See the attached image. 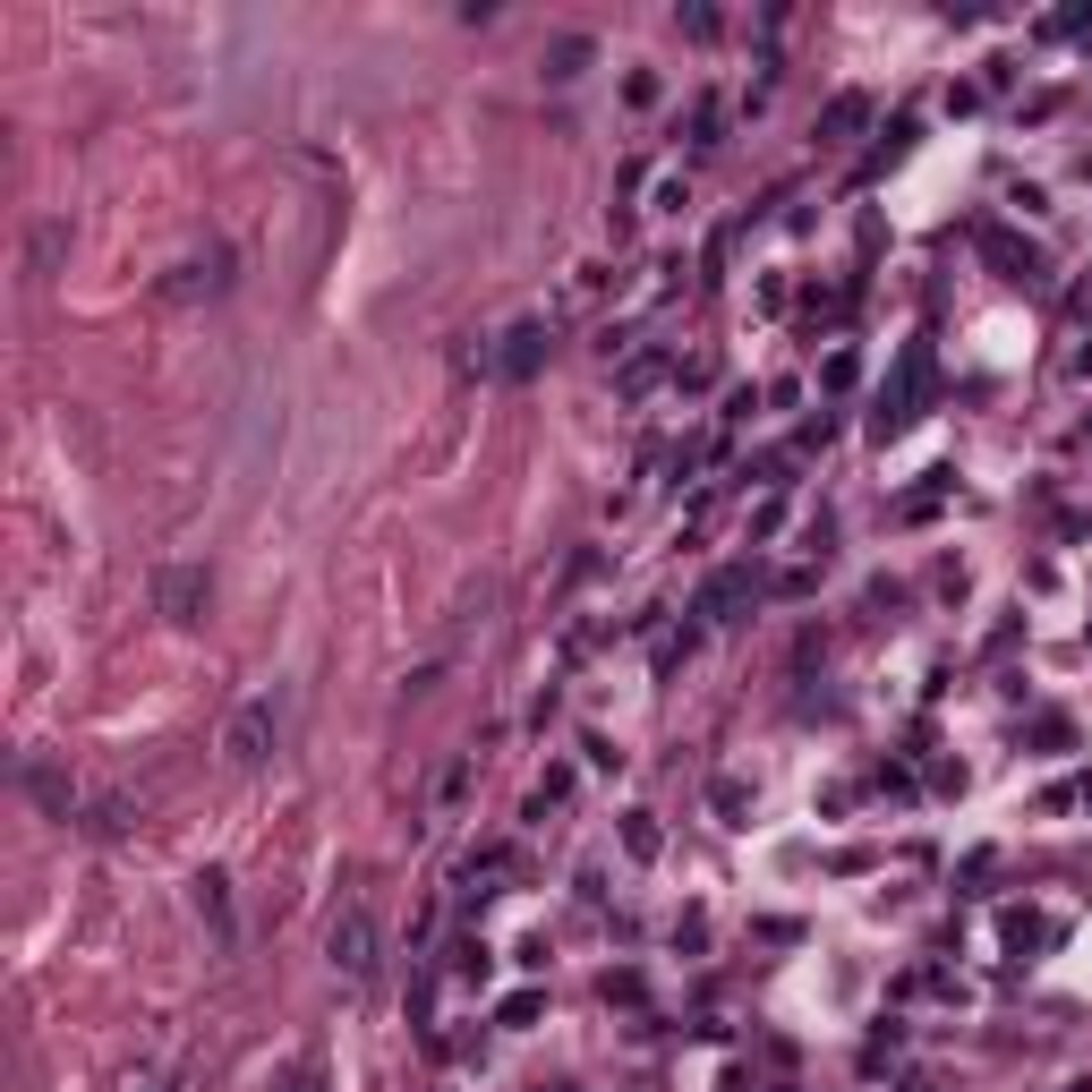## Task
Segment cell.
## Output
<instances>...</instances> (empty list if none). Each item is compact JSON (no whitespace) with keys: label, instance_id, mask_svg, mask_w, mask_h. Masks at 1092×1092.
<instances>
[{"label":"cell","instance_id":"5b68a950","mask_svg":"<svg viewBox=\"0 0 1092 1092\" xmlns=\"http://www.w3.org/2000/svg\"><path fill=\"white\" fill-rule=\"evenodd\" d=\"M581 60H590V43H581V34H555V52H547V77H581Z\"/></svg>","mask_w":1092,"mask_h":1092},{"label":"cell","instance_id":"277c9868","mask_svg":"<svg viewBox=\"0 0 1092 1092\" xmlns=\"http://www.w3.org/2000/svg\"><path fill=\"white\" fill-rule=\"evenodd\" d=\"M547 359V325H538V316H529V325H512V334H504V375H529V367Z\"/></svg>","mask_w":1092,"mask_h":1092},{"label":"cell","instance_id":"52a82bcc","mask_svg":"<svg viewBox=\"0 0 1092 1092\" xmlns=\"http://www.w3.org/2000/svg\"><path fill=\"white\" fill-rule=\"evenodd\" d=\"M197 905H205V922H214V931L231 922V905H223V879H197Z\"/></svg>","mask_w":1092,"mask_h":1092},{"label":"cell","instance_id":"7a4b0ae2","mask_svg":"<svg viewBox=\"0 0 1092 1092\" xmlns=\"http://www.w3.org/2000/svg\"><path fill=\"white\" fill-rule=\"evenodd\" d=\"M334 965L351 973V981H359V973L375 965V922H367L359 905H351V913H342V922H334Z\"/></svg>","mask_w":1092,"mask_h":1092},{"label":"cell","instance_id":"3957f363","mask_svg":"<svg viewBox=\"0 0 1092 1092\" xmlns=\"http://www.w3.org/2000/svg\"><path fill=\"white\" fill-rule=\"evenodd\" d=\"M154 598H162V614H171V623H197V614H205V572L171 564V572L154 581Z\"/></svg>","mask_w":1092,"mask_h":1092},{"label":"cell","instance_id":"6da1fadb","mask_svg":"<svg viewBox=\"0 0 1092 1092\" xmlns=\"http://www.w3.org/2000/svg\"><path fill=\"white\" fill-rule=\"evenodd\" d=\"M273 734H282V692H256L240 718L223 726V751H231V768H256V760L273 751Z\"/></svg>","mask_w":1092,"mask_h":1092},{"label":"cell","instance_id":"8992f818","mask_svg":"<svg viewBox=\"0 0 1092 1092\" xmlns=\"http://www.w3.org/2000/svg\"><path fill=\"white\" fill-rule=\"evenodd\" d=\"M60 240H69L60 223H43V231H34V273H52V265H60Z\"/></svg>","mask_w":1092,"mask_h":1092}]
</instances>
